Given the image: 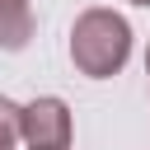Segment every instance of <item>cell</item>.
I'll return each mask as SVG.
<instances>
[{
    "instance_id": "obj_5",
    "label": "cell",
    "mask_w": 150,
    "mask_h": 150,
    "mask_svg": "<svg viewBox=\"0 0 150 150\" xmlns=\"http://www.w3.org/2000/svg\"><path fill=\"white\" fill-rule=\"evenodd\" d=\"M131 5H145V9H150V0H131Z\"/></svg>"
},
{
    "instance_id": "obj_6",
    "label": "cell",
    "mask_w": 150,
    "mask_h": 150,
    "mask_svg": "<svg viewBox=\"0 0 150 150\" xmlns=\"http://www.w3.org/2000/svg\"><path fill=\"white\" fill-rule=\"evenodd\" d=\"M145 75H150V52H145Z\"/></svg>"
},
{
    "instance_id": "obj_3",
    "label": "cell",
    "mask_w": 150,
    "mask_h": 150,
    "mask_svg": "<svg viewBox=\"0 0 150 150\" xmlns=\"http://www.w3.org/2000/svg\"><path fill=\"white\" fill-rule=\"evenodd\" d=\"M28 38H33L28 0H0V52H23Z\"/></svg>"
},
{
    "instance_id": "obj_1",
    "label": "cell",
    "mask_w": 150,
    "mask_h": 150,
    "mask_svg": "<svg viewBox=\"0 0 150 150\" xmlns=\"http://www.w3.org/2000/svg\"><path fill=\"white\" fill-rule=\"evenodd\" d=\"M131 56V23L117 14V9H84L75 23H70V61L80 75L89 80H112Z\"/></svg>"
},
{
    "instance_id": "obj_4",
    "label": "cell",
    "mask_w": 150,
    "mask_h": 150,
    "mask_svg": "<svg viewBox=\"0 0 150 150\" xmlns=\"http://www.w3.org/2000/svg\"><path fill=\"white\" fill-rule=\"evenodd\" d=\"M19 141V103L0 98V150H14Z\"/></svg>"
},
{
    "instance_id": "obj_2",
    "label": "cell",
    "mask_w": 150,
    "mask_h": 150,
    "mask_svg": "<svg viewBox=\"0 0 150 150\" xmlns=\"http://www.w3.org/2000/svg\"><path fill=\"white\" fill-rule=\"evenodd\" d=\"M70 108L56 94H42L33 103L19 108V141H28V150H70Z\"/></svg>"
}]
</instances>
